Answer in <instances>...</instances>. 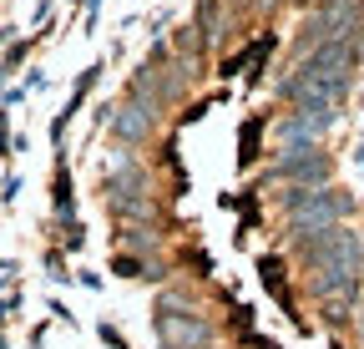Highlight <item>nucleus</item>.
Segmentation results:
<instances>
[{"label":"nucleus","mask_w":364,"mask_h":349,"mask_svg":"<svg viewBox=\"0 0 364 349\" xmlns=\"http://www.w3.org/2000/svg\"><path fill=\"white\" fill-rule=\"evenodd\" d=\"M147 127H152V112H142V107H122L112 117V132L117 137H147Z\"/></svg>","instance_id":"423d86ee"},{"label":"nucleus","mask_w":364,"mask_h":349,"mask_svg":"<svg viewBox=\"0 0 364 349\" xmlns=\"http://www.w3.org/2000/svg\"><path fill=\"white\" fill-rule=\"evenodd\" d=\"M354 66V51L344 46V41H334V46H318L294 76H284V86H279V92L284 97H329V102H339L344 92H349V71Z\"/></svg>","instance_id":"f257e3e1"},{"label":"nucleus","mask_w":364,"mask_h":349,"mask_svg":"<svg viewBox=\"0 0 364 349\" xmlns=\"http://www.w3.org/2000/svg\"><path fill=\"white\" fill-rule=\"evenodd\" d=\"M157 329H162V339H167V349H177V344H193V349H213V329L198 319V314H188V319H177V314H162L157 319Z\"/></svg>","instance_id":"20e7f679"},{"label":"nucleus","mask_w":364,"mask_h":349,"mask_svg":"<svg viewBox=\"0 0 364 349\" xmlns=\"http://www.w3.org/2000/svg\"><path fill=\"white\" fill-rule=\"evenodd\" d=\"M127 243H132V248H157V233H147V228H127Z\"/></svg>","instance_id":"0eeeda50"},{"label":"nucleus","mask_w":364,"mask_h":349,"mask_svg":"<svg viewBox=\"0 0 364 349\" xmlns=\"http://www.w3.org/2000/svg\"><path fill=\"white\" fill-rule=\"evenodd\" d=\"M107 193H112V208H117L122 218H152V198L142 193L136 172H127V178H112Z\"/></svg>","instance_id":"39448f33"},{"label":"nucleus","mask_w":364,"mask_h":349,"mask_svg":"<svg viewBox=\"0 0 364 349\" xmlns=\"http://www.w3.org/2000/svg\"><path fill=\"white\" fill-rule=\"evenodd\" d=\"M279 178L294 183V188H324V183H329V157H324V152H314V147H304V152H284Z\"/></svg>","instance_id":"7ed1b4c3"},{"label":"nucleus","mask_w":364,"mask_h":349,"mask_svg":"<svg viewBox=\"0 0 364 349\" xmlns=\"http://www.w3.org/2000/svg\"><path fill=\"white\" fill-rule=\"evenodd\" d=\"M284 208H289V228H294L299 243L339 228L344 218H349V198L334 193V188H289L284 193Z\"/></svg>","instance_id":"f03ea898"}]
</instances>
